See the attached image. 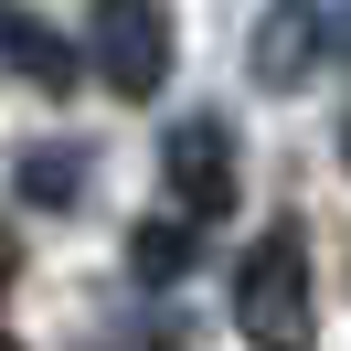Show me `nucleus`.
Instances as JSON below:
<instances>
[{
	"instance_id": "9d476101",
	"label": "nucleus",
	"mask_w": 351,
	"mask_h": 351,
	"mask_svg": "<svg viewBox=\"0 0 351 351\" xmlns=\"http://www.w3.org/2000/svg\"><path fill=\"white\" fill-rule=\"evenodd\" d=\"M0 351H11V341H0Z\"/></svg>"
},
{
	"instance_id": "6e6552de",
	"label": "nucleus",
	"mask_w": 351,
	"mask_h": 351,
	"mask_svg": "<svg viewBox=\"0 0 351 351\" xmlns=\"http://www.w3.org/2000/svg\"><path fill=\"white\" fill-rule=\"evenodd\" d=\"M11 266H22V256H11V223H0V287H11Z\"/></svg>"
},
{
	"instance_id": "20e7f679",
	"label": "nucleus",
	"mask_w": 351,
	"mask_h": 351,
	"mask_svg": "<svg viewBox=\"0 0 351 351\" xmlns=\"http://www.w3.org/2000/svg\"><path fill=\"white\" fill-rule=\"evenodd\" d=\"M319 53H330V11H319V0H266L256 43H245L256 86H266V96H298L308 75H319Z\"/></svg>"
},
{
	"instance_id": "423d86ee",
	"label": "nucleus",
	"mask_w": 351,
	"mask_h": 351,
	"mask_svg": "<svg viewBox=\"0 0 351 351\" xmlns=\"http://www.w3.org/2000/svg\"><path fill=\"white\" fill-rule=\"evenodd\" d=\"M192 245H202V223H181V213H149V223L128 234V266H138L149 287H171V277H192Z\"/></svg>"
},
{
	"instance_id": "0eeeda50",
	"label": "nucleus",
	"mask_w": 351,
	"mask_h": 351,
	"mask_svg": "<svg viewBox=\"0 0 351 351\" xmlns=\"http://www.w3.org/2000/svg\"><path fill=\"white\" fill-rule=\"evenodd\" d=\"M22 192L43 202V213H64V202L86 192V160H75V149H32V160H22Z\"/></svg>"
},
{
	"instance_id": "f257e3e1",
	"label": "nucleus",
	"mask_w": 351,
	"mask_h": 351,
	"mask_svg": "<svg viewBox=\"0 0 351 351\" xmlns=\"http://www.w3.org/2000/svg\"><path fill=\"white\" fill-rule=\"evenodd\" d=\"M234 330L245 351H308L319 341V287H308V234L298 223H266L234 266Z\"/></svg>"
},
{
	"instance_id": "1a4fd4ad",
	"label": "nucleus",
	"mask_w": 351,
	"mask_h": 351,
	"mask_svg": "<svg viewBox=\"0 0 351 351\" xmlns=\"http://www.w3.org/2000/svg\"><path fill=\"white\" fill-rule=\"evenodd\" d=\"M341 160H351V128H341Z\"/></svg>"
},
{
	"instance_id": "39448f33",
	"label": "nucleus",
	"mask_w": 351,
	"mask_h": 351,
	"mask_svg": "<svg viewBox=\"0 0 351 351\" xmlns=\"http://www.w3.org/2000/svg\"><path fill=\"white\" fill-rule=\"evenodd\" d=\"M0 64L22 75V86H43V96H64L75 75H86V53H75L64 32L43 22V11H22V0H0Z\"/></svg>"
},
{
	"instance_id": "f03ea898",
	"label": "nucleus",
	"mask_w": 351,
	"mask_h": 351,
	"mask_svg": "<svg viewBox=\"0 0 351 351\" xmlns=\"http://www.w3.org/2000/svg\"><path fill=\"white\" fill-rule=\"evenodd\" d=\"M75 53L96 64V86H107V96L149 107V96L171 86V11H160V0H96Z\"/></svg>"
},
{
	"instance_id": "7ed1b4c3",
	"label": "nucleus",
	"mask_w": 351,
	"mask_h": 351,
	"mask_svg": "<svg viewBox=\"0 0 351 351\" xmlns=\"http://www.w3.org/2000/svg\"><path fill=\"white\" fill-rule=\"evenodd\" d=\"M160 171H171V213L181 223H223L234 213V128L223 117H181L160 138Z\"/></svg>"
}]
</instances>
